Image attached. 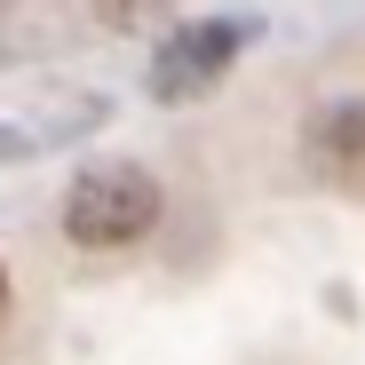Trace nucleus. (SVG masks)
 I'll list each match as a JSON object with an SVG mask.
<instances>
[{
    "mask_svg": "<svg viewBox=\"0 0 365 365\" xmlns=\"http://www.w3.org/2000/svg\"><path fill=\"white\" fill-rule=\"evenodd\" d=\"M151 222H159V182L143 167H128V159L88 167L72 182V199H64V230L80 247H135Z\"/></svg>",
    "mask_w": 365,
    "mask_h": 365,
    "instance_id": "f257e3e1",
    "label": "nucleus"
},
{
    "mask_svg": "<svg viewBox=\"0 0 365 365\" xmlns=\"http://www.w3.org/2000/svg\"><path fill=\"white\" fill-rule=\"evenodd\" d=\"M255 40V24H230V16H207V24H175V40L151 56V96L159 103H191L207 96L230 64H238V48Z\"/></svg>",
    "mask_w": 365,
    "mask_h": 365,
    "instance_id": "f03ea898",
    "label": "nucleus"
},
{
    "mask_svg": "<svg viewBox=\"0 0 365 365\" xmlns=\"http://www.w3.org/2000/svg\"><path fill=\"white\" fill-rule=\"evenodd\" d=\"M310 159H318L326 182H341V191H365V103H334V111L318 119Z\"/></svg>",
    "mask_w": 365,
    "mask_h": 365,
    "instance_id": "7ed1b4c3",
    "label": "nucleus"
},
{
    "mask_svg": "<svg viewBox=\"0 0 365 365\" xmlns=\"http://www.w3.org/2000/svg\"><path fill=\"white\" fill-rule=\"evenodd\" d=\"M175 0H96V16L111 24V32H135V24H151V16H167Z\"/></svg>",
    "mask_w": 365,
    "mask_h": 365,
    "instance_id": "20e7f679",
    "label": "nucleus"
},
{
    "mask_svg": "<svg viewBox=\"0 0 365 365\" xmlns=\"http://www.w3.org/2000/svg\"><path fill=\"white\" fill-rule=\"evenodd\" d=\"M0 318H9V270H0Z\"/></svg>",
    "mask_w": 365,
    "mask_h": 365,
    "instance_id": "39448f33",
    "label": "nucleus"
}]
</instances>
